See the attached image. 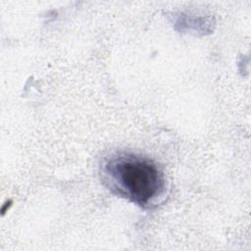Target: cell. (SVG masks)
<instances>
[{"mask_svg": "<svg viewBox=\"0 0 251 251\" xmlns=\"http://www.w3.org/2000/svg\"><path fill=\"white\" fill-rule=\"evenodd\" d=\"M104 179L110 189L145 208L165 189L164 174L151 160L129 153H119L103 164Z\"/></svg>", "mask_w": 251, "mask_h": 251, "instance_id": "obj_1", "label": "cell"}]
</instances>
